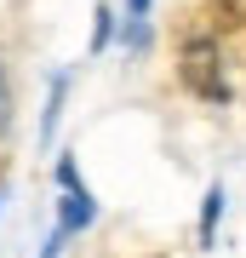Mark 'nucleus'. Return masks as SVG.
Listing matches in <instances>:
<instances>
[{
    "label": "nucleus",
    "mask_w": 246,
    "mask_h": 258,
    "mask_svg": "<svg viewBox=\"0 0 246 258\" xmlns=\"http://www.w3.org/2000/svg\"><path fill=\"white\" fill-rule=\"evenodd\" d=\"M223 212V189H206V212H201V241H212V224Z\"/></svg>",
    "instance_id": "f03ea898"
},
{
    "label": "nucleus",
    "mask_w": 246,
    "mask_h": 258,
    "mask_svg": "<svg viewBox=\"0 0 246 258\" xmlns=\"http://www.w3.org/2000/svg\"><path fill=\"white\" fill-rule=\"evenodd\" d=\"M103 40H109V12H98V35H92V52H103Z\"/></svg>",
    "instance_id": "20e7f679"
},
{
    "label": "nucleus",
    "mask_w": 246,
    "mask_h": 258,
    "mask_svg": "<svg viewBox=\"0 0 246 258\" xmlns=\"http://www.w3.org/2000/svg\"><path fill=\"white\" fill-rule=\"evenodd\" d=\"M6 126H12V81L0 69V138H6Z\"/></svg>",
    "instance_id": "7ed1b4c3"
},
{
    "label": "nucleus",
    "mask_w": 246,
    "mask_h": 258,
    "mask_svg": "<svg viewBox=\"0 0 246 258\" xmlns=\"http://www.w3.org/2000/svg\"><path fill=\"white\" fill-rule=\"evenodd\" d=\"M183 81L195 86L201 98H223V69H218V46H206V40H195L189 52H183Z\"/></svg>",
    "instance_id": "f257e3e1"
},
{
    "label": "nucleus",
    "mask_w": 246,
    "mask_h": 258,
    "mask_svg": "<svg viewBox=\"0 0 246 258\" xmlns=\"http://www.w3.org/2000/svg\"><path fill=\"white\" fill-rule=\"evenodd\" d=\"M126 12H132V23H143V18H149V0H132Z\"/></svg>",
    "instance_id": "39448f33"
}]
</instances>
